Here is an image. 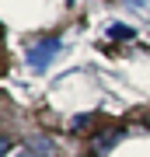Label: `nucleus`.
<instances>
[{"label": "nucleus", "instance_id": "obj_4", "mask_svg": "<svg viewBox=\"0 0 150 157\" xmlns=\"http://www.w3.org/2000/svg\"><path fill=\"white\" fill-rule=\"evenodd\" d=\"M17 157H45V154H42V150H21Z\"/></svg>", "mask_w": 150, "mask_h": 157}, {"label": "nucleus", "instance_id": "obj_3", "mask_svg": "<svg viewBox=\"0 0 150 157\" xmlns=\"http://www.w3.org/2000/svg\"><path fill=\"white\" fill-rule=\"evenodd\" d=\"M108 39L126 42V39H133V28H126V25H112V28H108Z\"/></svg>", "mask_w": 150, "mask_h": 157}, {"label": "nucleus", "instance_id": "obj_2", "mask_svg": "<svg viewBox=\"0 0 150 157\" xmlns=\"http://www.w3.org/2000/svg\"><path fill=\"white\" fill-rule=\"evenodd\" d=\"M115 140H119V129H108V133H101V136H94V140H91V147H94V154L101 157V154H105V150H108V147L115 143Z\"/></svg>", "mask_w": 150, "mask_h": 157}, {"label": "nucleus", "instance_id": "obj_1", "mask_svg": "<svg viewBox=\"0 0 150 157\" xmlns=\"http://www.w3.org/2000/svg\"><path fill=\"white\" fill-rule=\"evenodd\" d=\"M56 52H60V39H45V42L28 49V63H32L35 70H42V67H49V59L56 56Z\"/></svg>", "mask_w": 150, "mask_h": 157}, {"label": "nucleus", "instance_id": "obj_5", "mask_svg": "<svg viewBox=\"0 0 150 157\" xmlns=\"http://www.w3.org/2000/svg\"><path fill=\"white\" fill-rule=\"evenodd\" d=\"M7 154V140H0V157H4Z\"/></svg>", "mask_w": 150, "mask_h": 157}]
</instances>
